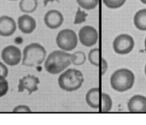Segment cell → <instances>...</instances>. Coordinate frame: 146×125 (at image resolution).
<instances>
[{"label": "cell", "mask_w": 146, "mask_h": 125, "mask_svg": "<svg viewBox=\"0 0 146 125\" xmlns=\"http://www.w3.org/2000/svg\"><path fill=\"white\" fill-rule=\"evenodd\" d=\"M80 7L86 10H91L96 8L99 4V0H76Z\"/></svg>", "instance_id": "cell-18"}, {"label": "cell", "mask_w": 146, "mask_h": 125, "mask_svg": "<svg viewBox=\"0 0 146 125\" xmlns=\"http://www.w3.org/2000/svg\"><path fill=\"white\" fill-rule=\"evenodd\" d=\"M134 24L138 29L146 31V9H141L134 16Z\"/></svg>", "instance_id": "cell-15"}, {"label": "cell", "mask_w": 146, "mask_h": 125, "mask_svg": "<svg viewBox=\"0 0 146 125\" xmlns=\"http://www.w3.org/2000/svg\"><path fill=\"white\" fill-rule=\"evenodd\" d=\"M38 7L37 0H21L19 2V9L24 13H32L36 11Z\"/></svg>", "instance_id": "cell-16"}, {"label": "cell", "mask_w": 146, "mask_h": 125, "mask_svg": "<svg viewBox=\"0 0 146 125\" xmlns=\"http://www.w3.org/2000/svg\"><path fill=\"white\" fill-rule=\"evenodd\" d=\"M99 49H93L88 53V60L94 66H99Z\"/></svg>", "instance_id": "cell-20"}, {"label": "cell", "mask_w": 146, "mask_h": 125, "mask_svg": "<svg viewBox=\"0 0 146 125\" xmlns=\"http://www.w3.org/2000/svg\"><path fill=\"white\" fill-rule=\"evenodd\" d=\"M79 41L84 46L87 47H93L98 41V33L94 27L85 26L79 30Z\"/></svg>", "instance_id": "cell-7"}, {"label": "cell", "mask_w": 146, "mask_h": 125, "mask_svg": "<svg viewBox=\"0 0 146 125\" xmlns=\"http://www.w3.org/2000/svg\"><path fill=\"white\" fill-rule=\"evenodd\" d=\"M17 24L20 31L27 34L32 33L36 27V20L28 14L20 16L17 20Z\"/></svg>", "instance_id": "cell-13"}, {"label": "cell", "mask_w": 146, "mask_h": 125, "mask_svg": "<svg viewBox=\"0 0 146 125\" xmlns=\"http://www.w3.org/2000/svg\"><path fill=\"white\" fill-rule=\"evenodd\" d=\"M6 77L0 75V97L6 95L9 90L8 82L6 80Z\"/></svg>", "instance_id": "cell-22"}, {"label": "cell", "mask_w": 146, "mask_h": 125, "mask_svg": "<svg viewBox=\"0 0 146 125\" xmlns=\"http://www.w3.org/2000/svg\"><path fill=\"white\" fill-rule=\"evenodd\" d=\"M9 1H17V0H9Z\"/></svg>", "instance_id": "cell-28"}, {"label": "cell", "mask_w": 146, "mask_h": 125, "mask_svg": "<svg viewBox=\"0 0 146 125\" xmlns=\"http://www.w3.org/2000/svg\"><path fill=\"white\" fill-rule=\"evenodd\" d=\"M84 81L81 72L76 69H69L59 76L58 84L61 90L71 92L78 90L82 86Z\"/></svg>", "instance_id": "cell-2"}, {"label": "cell", "mask_w": 146, "mask_h": 125, "mask_svg": "<svg viewBox=\"0 0 146 125\" xmlns=\"http://www.w3.org/2000/svg\"><path fill=\"white\" fill-rule=\"evenodd\" d=\"M125 1L126 0H103L104 4L110 9L120 8L125 4Z\"/></svg>", "instance_id": "cell-21"}, {"label": "cell", "mask_w": 146, "mask_h": 125, "mask_svg": "<svg viewBox=\"0 0 146 125\" xmlns=\"http://www.w3.org/2000/svg\"><path fill=\"white\" fill-rule=\"evenodd\" d=\"M100 98V89L95 87L91 89L87 92L86 95V102L89 107L96 110L101 107V99Z\"/></svg>", "instance_id": "cell-14"}, {"label": "cell", "mask_w": 146, "mask_h": 125, "mask_svg": "<svg viewBox=\"0 0 146 125\" xmlns=\"http://www.w3.org/2000/svg\"><path fill=\"white\" fill-rule=\"evenodd\" d=\"M8 73L9 71L7 66L0 61V75L3 76L4 77H7L8 76Z\"/></svg>", "instance_id": "cell-24"}, {"label": "cell", "mask_w": 146, "mask_h": 125, "mask_svg": "<svg viewBox=\"0 0 146 125\" xmlns=\"http://www.w3.org/2000/svg\"><path fill=\"white\" fill-rule=\"evenodd\" d=\"M145 51H146V38H145Z\"/></svg>", "instance_id": "cell-27"}, {"label": "cell", "mask_w": 146, "mask_h": 125, "mask_svg": "<svg viewBox=\"0 0 146 125\" xmlns=\"http://www.w3.org/2000/svg\"><path fill=\"white\" fill-rule=\"evenodd\" d=\"M135 42L131 36L121 34L114 39L113 47L115 53L119 54H129L133 49Z\"/></svg>", "instance_id": "cell-6"}, {"label": "cell", "mask_w": 146, "mask_h": 125, "mask_svg": "<svg viewBox=\"0 0 146 125\" xmlns=\"http://www.w3.org/2000/svg\"><path fill=\"white\" fill-rule=\"evenodd\" d=\"M17 29V24L13 18L4 15L0 17V36L10 37Z\"/></svg>", "instance_id": "cell-11"}, {"label": "cell", "mask_w": 146, "mask_h": 125, "mask_svg": "<svg viewBox=\"0 0 146 125\" xmlns=\"http://www.w3.org/2000/svg\"><path fill=\"white\" fill-rule=\"evenodd\" d=\"M128 111L131 113L146 112V97L142 95H135L128 102Z\"/></svg>", "instance_id": "cell-12"}, {"label": "cell", "mask_w": 146, "mask_h": 125, "mask_svg": "<svg viewBox=\"0 0 146 125\" xmlns=\"http://www.w3.org/2000/svg\"><path fill=\"white\" fill-rule=\"evenodd\" d=\"M13 112L14 113H30L31 112V110L29 107L27 105H19L17 107H14L13 110Z\"/></svg>", "instance_id": "cell-23"}, {"label": "cell", "mask_w": 146, "mask_h": 125, "mask_svg": "<svg viewBox=\"0 0 146 125\" xmlns=\"http://www.w3.org/2000/svg\"><path fill=\"white\" fill-rule=\"evenodd\" d=\"M71 64V54L64 50H56L48 56L45 61L44 68L49 74H57L62 72Z\"/></svg>", "instance_id": "cell-1"}, {"label": "cell", "mask_w": 146, "mask_h": 125, "mask_svg": "<svg viewBox=\"0 0 146 125\" xmlns=\"http://www.w3.org/2000/svg\"><path fill=\"white\" fill-rule=\"evenodd\" d=\"M103 62V70H102V75H104L106 73V72L108 70V63H107L106 60L105 59H102Z\"/></svg>", "instance_id": "cell-25"}, {"label": "cell", "mask_w": 146, "mask_h": 125, "mask_svg": "<svg viewBox=\"0 0 146 125\" xmlns=\"http://www.w3.org/2000/svg\"><path fill=\"white\" fill-rule=\"evenodd\" d=\"M101 112H108L112 109L113 102L111 97L106 93H102L101 94Z\"/></svg>", "instance_id": "cell-17"}, {"label": "cell", "mask_w": 146, "mask_h": 125, "mask_svg": "<svg viewBox=\"0 0 146 125\" xmlns=\"http://www.w3.org/2000/svg\"><path fill=\"white\" fill-rule=\"evenodd\" d=\"M141 1L142 3H143V4H146V0H141Z\"/></svg>", "instance_id": "cell-26"}, {"label": "cell", "mask_w": 146, "mask_h": 125, "mask_svg": "<svg viewBox=\"0 0 146 125\" xmlns=\"http://www.w3.org/2000/svg\"><path fill=\"white\" fill-rule=\"evenodd\" d=\"M46 51L38 43L27 45L23 51L22 64L27 67L41 65L45 60Z\"/></svg>", "instance_id": "cell-3"}, {"label": "cell", "mask_w": 146, "mask_h": 125, "mask_svg": "<svg viewBox=\"0 0 146 125\" xmlns=\"http://www.w3.org/2000/svg\"><path fill=\"white\" fill-rule=\"evenodd\" d=\"M1 57L5 64L9 66H16L21 59V50L15 46H7L3 49Z\"/></svg>", "instance_id": "cell-8"}, {"label": "cell", "mask_w": 146, "mask_h": 125, "mask_svg": "<svg viewBox=\"0 0 146 125\" xmlns=\"http://www.w3.org/2000/svg\"><path fill=\"white\" fill-rule=\"evenodd\" d=\"M56 44L61 50L72 51L78 44V37L74 31L68 29H63L58 32L56 38Z\"/></svg>", "instance_id": "cell-5"}, {"label": "cell", "mask_w": 146, "mask_h": 125, "mask_svg": "<svg viewBox=\"0 0 146 125\" xmlns=\"http://www.w3.org/2000/svg\"><path fill=\"white\" fill-rule=\"evenodd\" d=\"M40 81L38 77L33 75H27L19 80L18 86L19 92H23L24 90H27L29 94H31L34 92L38 90V85Z\"/></svg>", "instance_id": "cell-10"}, {"label": "cell", "mask_w": 146, "mask_h": 125, "mask_svg": "<svg viewBox=\"0 0 146 125\" xmlns=\"http://www.w3.org/2000/svg\"><path fill=\"white\" fill-rule=\"evenodd\" d=\"M145 75H146V65H145Z\"/></svg>", "instance_id": "cell-29"}, {"label": "cell", "mask_w": 146, "mask_h": 125, "mask_svg": "<svg viewBox=\"0 0 146 125\" xmlns=\"http://www.w3.org/2000/svg\"><path fill=\"white\" fill-rule=\"evenodd\" d=\"M110 82L114 90L118 92H123L132 88L135 82V76L128 69H120L114 72Z\"/></svg>", "instance_id": "cell-4"}, {"label": "cell", "mask_w": 146, "mask_h": 125, "mask_svg": "<svg viewBox=\"0 0 146 125\" xmlns=\"http://www.w3.org/2000/svg\"><path fill=\"white\" fill-rule=\"evenodd\" d=\"M71 61H72V64H74V65H82L86 61L85 53L81 51L73 53L71 54Z\"/></svg>", "instance_id": "cell-19"}, {"label": "cell", "mask_w": 146, "mask_h": 125, "mask_svg": "<svg viewBox=\"0 0 146 125\" xmlns=\"http://www.w3.org/2000/svg\"><path fill=\"white\" fill-rule=\"evenodd\" d=\"M64 16L59 11L51 9L47 11L44 17V21L46 27L51 29H56L64 22Z\"/></svg>", "instance_id": "cell-9"}]
</instances>
